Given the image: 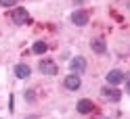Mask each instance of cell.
Instances as JSON below:
<instances>
[{"label":"cell","mask_w":130,"mask_h":119,"mask_svg":"<svg viewBox=\"0 0 130 119\" xmlns=\"http://www.w3.org/2000/svg\"><path fill=\"white\" fill-rule=\"evenodd\" d=\"M101 94H103V96L107 98V100H113V102H118V100L122 98V92H120L118 88H103V90H101Z\"/></svg>","instance_id":"obj_6"},{"label":"cell","mask_w":130,"mask_h":119,"mask_svg":"<svg viewBox=\"0 0 130 119\" xmlns=\"http://www.w3.org/2000/svg\"><path fill=\"white\" fill-rule=\"evenodd\" d=\"M25 119H38V117H36V115H29V117H25Z\"/></svg>","instance_id":"obj_14"},{"label":"cell","mask_w":130,"mask_h":119,"mask_svg":"<svg viewBox=\"0 0 130 119\" xmlns=\"http://www.w3.org/2000/svg\"><path fill=\"white\" fill-rule=\"evenodd\" d=\"M15 75H17L19 79H25L31 75V69L29 65H25V63H19V65H15Z\"/></svg>","instance_id":"obj_8"},{"label":"cell","mask_w":130,"mask_h":119,"mask_svg":"<svg viewBox=\"0 0 130 119\" xmlns=\"http://www.w3.org/2000/svg\"><path fill=\"white\" fill-rule=\"evenodd\" d=\"M92 50L96 52V54H105V52H107V46H105V42H103V40H92Z\"/></svg>","instance_id":"obj_10"},{"label":"cell","mask_w":130,"mask_h":119,"mask_svg":"<svg viewBox=\"0 0 130 119\" xmlns=\"http://www.w3.org/2000/svg\"><path fill=\"white\" fill-rule=\"evenodd\" d=\"M13 21L17 23V25H23V23H29V13L25 9H21V6H17V9L13 11Z\"/></svg>","instance_id":"obj_2"},{"label":"cell","mask_w":130,"mask_h":119,"mask_svg":"<svg viewBox=\"0 0 130 119\" xmlns=\"http://www.w3.org/2000/svg\"><path fill=\"white\" fill-rule=\"evenodd\" d=\"M69 69L74 71L76 75L84 73V71H86V59H84V57H74V59L69 61Z\"/></svg>","instance_id":"obj_1"},{"label":"cell","mask_w":130,"mask_h":119,"mask_svg":"<svg viewBox=\"0 0 130 119\" xmlns=\"http://www.w3.org/2000/svg\"><path fill=\"white\" fill-rule=\"evenodd\" d=\"M46 48H48L46 42H36L34 48H31V52H34V54H42V52H46Z\"/></svg>","instance_id":"obj_11"},{"label":"cell","mask_w":130,"mask_h":119,"mask_svg":"<svg viewBox=\"0 0 130 119\" xmlns=\"http://www.w3.org/2000/svg\"><path fill=\"white\" fill-rule=\"evenodd\" d=\"M107 82H109L111 86H118V84H122V82H126V75L122 73L120 69H111L109 73H107Z\"/></svg>","instance_id":"obj_3"},{"label":"cell","mask_w":130,"mask_h":119,"mask_svg":"<svg viewBox=\"0 0 130 119\" xmlns=\"http://www.w3.org/2000/svg\"><path fill=\"white\" fill-rule=\"evenodd\" d=\"M78 111L82 115H88V113H92L94 111V105H92V100H88V98H82L78 102Z\"/></svg>","instance_id":"obj_9"},{"label":"cell","mask_w":130,"mask_h":119,"mask_svg":"<svg viewBox=\"0 0 130 119\" xmlns=\"http://www.w3.org/2000/svg\"><path fill=\"white\" fill-rule=\"evenodd\" d=\"M74 2H78V4H82V2H84V0H74Z\"/></svg>","instance_id":"obj_15"},{"label":"cell","mask_w":130,"mask_h":119,"mask_svg":"<svg viewBox=\"0 0 130 119\" xmlns=\"http://www.w3.org/2000/svg\"><path fill=\"white\" fill-rule=\"evenodd\" d=\"M71 23H74V25H86L88 23V13L86 11H76L71 15Z\"/></svg>","instance_id":"obj_7"},{"label":"cell","mask_w":130,"mask_h":119,"mask_svg":"<svg viewBox=\"0 0 130 119\" xmlns=\"http://www.w3.org/2000/svg\"><path fill=\"white\" fill-rule=\"evenodd\" d=\"M65 88L67 90H78L80 88V84H82V79H80V75H76V73H71V75H67L65 77Z\"/></svg>","instance_id":"obj_5"},{"label":"cell","mask_w":130,"mask_h":119,"mask_svg":"<svg viewBox=\"0 0 130 119\" xmlns=\"http://www.w3.org/2000/svg\"><path fill=\"white\" fill-rule=\"evenodd\" d=\"M25 100H27V102L34 100V90H27V92H25Z\"/></svg>","instance_id":"obj_13"},{"label":"cell","mask_w":130,"mask_h":119,"mask_svg":"<svg viewBox=\"0 0 130 119\" xmlns=\"http://www.w3.org/2000/svg\"><path fill=\"white\" fill-rule=\"evenodd\" d=\"M40 71L46 73V75H57L59 73V67H57L53 61H40Z\"/></svg>","instance_id":"obj_4"},{"label":"cell","mask_w":130,"mask_h":119,"mask_svg":"<svg viewBox=\"0 0 130 119\" xmlns=\"http://www.w3.org/2000/svg\"><path fill=\"white\" fill-rule=\"evenodd\" d=\"M105 119H107V117H105Z\"/></svg>","instance_id":"obj_16"},{"label":"cell","mask_w":130,"mask_h":119,"mask_svg":"<svg viewBox=\"0 0 130 119\" xmlns=\"http://www.w3.org/2000/svg\"><path fill=\"white\" fill-rule=\"evenodd\" d=\"M17 0H0V6H15Z\"/></svg>","instance_id":"obj_12"}]
</instances>
